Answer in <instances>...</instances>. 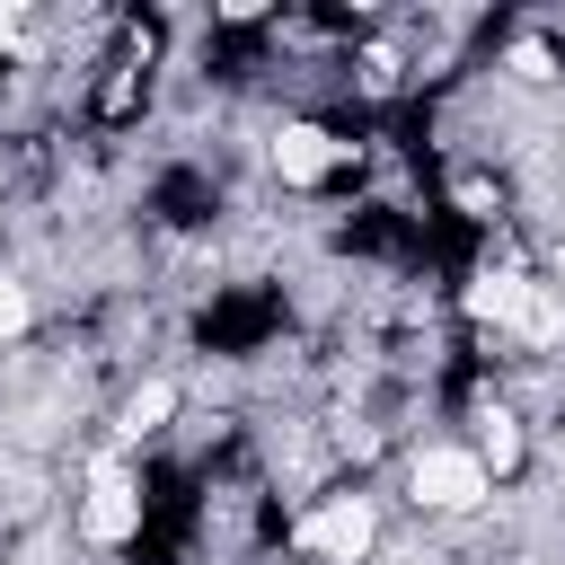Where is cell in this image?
<instances>
[{
  "mask_svg": "<svg viewBox=\"0 0 565 565\" xmlns=\"http://www.w3.org/2000/svg\"><path fill=\"white\" fill-rule=\"evenodd\" d=\"M0 106H9V62H0Z\"/></svg>",
  "mask_w": 565,
  "mask_h": 565,
  "instance_id": "8992f818",
  "label": "cell"
},
{
  "mask_svg": "<svg viewBox=\"0 0 565 565\" xmlns=\"http://www.w3.org/2000/svg\"><path fill=\"white\" fill-rule=\"evenodd\" d=\"M35 327H44V300H35V282L0 265V353H18Z\"/></svg>",
  "mask_w": 565,
  "mask_h": 565,
  "instance_id": "5b68a950",
  "label": "cell"
},
{
  "mask_svg": "<svg viewBox=\"0 0 565 565\" xmlns=\"http://www.w3.org/2000/svg\"><path fill=\"white\" fill-rule=\"evenodd\" d=\"M397 494H406V512L433 521V530H468V521H486V512L503 503L494 477H486V459H477L459 433L397 441Z\"/></svg>",
  "mask_w": 565,
  "mask_h": 565,
  "instance_id": "6da1fadb",
  "label": "cell"
},
{
  "mask_svg": "<svg viewBox=\"0 0 565 565\" xmlns=\"http://www.w3.org/2000/svg\"><path fill=\"white\" fill-rule=\"evenodd\" d=\"M265 177L282 185V194H335V185H353L362 177V141L335 124V115H282L274 132H265Z\"/></svg>",
  "mask_w": 565,
  "mask_h": 565,
  "instance_id": "277c9868",
  "label": "cell"
},
{
  "mask_svg": "<svg viewBox=\"0 0 565 565\" xmlns=\"http://www.w3.org/2000/svg\"><path fill=\"white\" fill-rule=\"evenodd\" d=\"M141 530H150V477H141V459H124V450L97 441V450L79 459V477H71V547H88V556H132Z\"/></svg>",
  "mask_w": 565,
  "mask_h": 565,
  "instance_id": "7a4b0ae2",
  "label": "cell"
},
{
  "mask_svg": "<svg viewBox=\"0 0 565 565\" xmlns=\"http://www.w3.org/2000/svg\"><path fill=\"white\" fill-rule=\"evenodd\" d=\"M282 547H291L300 565H380V556H388V512H380V494H371L362 477H344V486L291 503Z\"/></svg>",
  "mask_w": 565,
  "mask_h": 565,
  "instance_id": "3957f363",
  "label": "cell"
}]
</instances>
